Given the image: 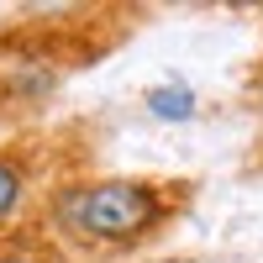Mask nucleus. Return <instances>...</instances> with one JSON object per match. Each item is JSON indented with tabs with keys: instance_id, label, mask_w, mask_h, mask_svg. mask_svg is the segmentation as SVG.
Listing matches in <instances>:
<instances>
[{
	"instance_id": "5",
	"label": "nucleus",
	"mask_w": 263,
	"mask_h": 263,
	"mask_svg": "<svg viewBox=\"0 0 263 263\" xmlns=\"http://www.w3.org/2000/svg\"><path fill=\"white\" fill-rule=\"evenodd\" d=\"M248 105H253V116L263 121V63L253 69V79H248Z\"/></svg>"
},
{
	"instance_id": "3",
	"label": "nucleus",
	"mask_w": 263,
	"mask_h": 263,
	"mask_svg": "<svg viewBox=\"0 0 263 263\" xmlns=\"http://www.w3.org/2000/svg\"><path fill=\"white\" fill-rule=\"evenodd\" d=\"M142 105H147V116H158V121H190L195 116V90L190 84H153L142 95Z\"/></svg>"
},
{
	"instance_id": "1",
	"label": "nucleus",
	"mask_w": 263,
	"mask_h": 263,
	"mask_svg": "<svg viewBox=\"0 0 263 263\" xmlns=\"http://www.w3.org/2000/svg\"><path fill=\"white\" fill-rule=\"evenodd\" d=\"M184 211V190L168 179L142 174H90V179H63L48 195L42 227L58 242L84 253H132L174 227Z\"/></svg>"
},
{
	"instance_id": "4",
	"label": "nucleus",
	"mask_w": 263,
	"mask_h": 263,
	"mask_svg": "<svg viewBox=\"0 0 263 263\" xmlns=\"http://www.w3.org/2000/svg\"><path fill=\"white\" fill-rule=\"evenodd\" d=\"M0 263H63V258H58L53 242H37V237L11 232V237H0Z\"/></svg>"
},
{
	"instance_id": "2",
	"label": "nucleus",
	"mask_w": 263,
	"mask_h": 263,
	"mask_svg": "<svg viewBox=\"0 0 263 263\" xmlns=\"http://www.w3.org/2000/svg\"><path fill=\"white\" fill-rule=\"evenodd\" d=\"M32 184H37L32 153H27V147H0V237H11L16 221L27 216Z\"/></svg>"
}]
</instances>
